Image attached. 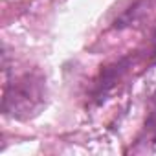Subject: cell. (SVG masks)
Returning a JSON list of instances; mask_svg holds the SVG:
<instances>
[{
    "mask_svg": "<svg viewBox=\"0 0 156 156\" xmlns=\"http://www.w3.org/2000/svg\"><path fill=\"white\" fill-rule=\"evenodd\" d=\"M46 103V83L39 72H24L13 81L6 79L2 110L15 119H30Z\"/></svg>",
    "mask_w": 156,
    "mask_h": 156,
    "instance_id": "obj_1",
    "label": "cell"
},
{
    "mask_svg": "<svg viewBox=\"0 0 156 156\" xmlns=\"http://www.w3.org/2000/svg\"><path fill=\"white\" fill-rule=\"evenodd\" d=\"M149 4H151V0H138V2L123 13V17L119 19V26H130L132 22H136L138 19L145 17L149 13Z\"/></svg>",
    "mask_w": 156,
    "mask_h": 156,
    "instance_id": "obj_2",
    "label": "cell"
},
{
    "mask_svg": "<svg viewBox=\"0 0 156 156\" xmlns=\"http://www.w3.org/2000/svg\"><path fill=\"white\" fill-rule=\"evenodd\" d=\"M152 44H154V51H156V33H154V37H152Z\"/></svg>",
    "mask_w": 156,
    "mask_h": 156,
    "instance_id": "obj_3",
    "label": "cell"
}]
</instances>
